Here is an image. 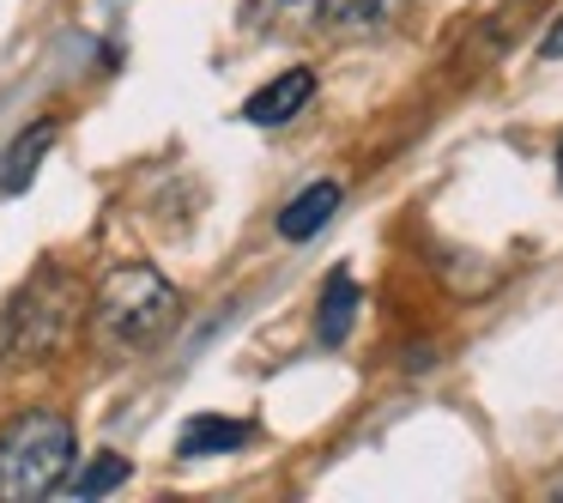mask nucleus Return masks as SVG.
<instances>
[{"label":"nucleus","instance_id":"obj_1","mask_svg":"<svg viewBox=\"0 0 563 503\" xmlns=\"http://www.w3.org/2000/svg\"><path fill=\"white\" fill-rule=\"evenodd\" d=\"M176 309H183V297H176V285L158 267L122 261V267L103 273L98 297H91V340L103 352H140L158 333H170Z\"/></svg>","mask_w":563,"mask_h":503},{"label":"nucleus","instance_id":"obj_2","mask_svg":"<svg viewBox=\"0 0 563 503\" xmlns=\"http://www.w3.org/2000/svg\"><path fill=\"white\" fill-rule=\"evenodd\" d=\"M79 437L62 413H19L13 425L0 430V497L7 503H31L49 497V491L67 485L74 473Z\"/></svg>","mask_w":563,"mask_h":503},{"label":"nucleus","instance_id":"obj_3","mask_svg":"<svg viewBox=\"0 0 563 503\" xmlns=\"http://www.w3.org/2000/svg\"><path fill=\"white\" fill-rule=\"evenodd\" d=\"M67 333V280L43 273L37 285H25V297L13 304V346L19 352H49Z\"/></svg>","mask_w":563,"mask_h":503},{"label":"nucleus","instance_id":"obj_4","mask_svg":"<svg viewBox=\"0 0 563 503\" xmlns=\"http://www.w3.org/2000/svg\"><path fill=\"white\" fill-rule=\"evenodd\" d=\"M309 98H316V74H309V67H285L279 79H267V86H261L255 98L243 103V122H255V128H285L291 116L309 110Z\"/></svg>","mask_w":563,"mask_h":503},{"label":"nucleus","instance_id":"obj_5","mask_svg":"<svg viewBox=\"0 0 563 503\" xmlns=\"http://www.w3.org/2000/svg\"><path fill=\"white\" fill-rule=\"evenodd\" d=\"M249 437H255V425H249V418L200 413V418H188V425H183V437H176V455H183V461H207V455L243 449Z\"/></svg>","mask_w":563,"mask_h":503},{"label":"nucleus","instance_id":"obj_6","mask_svg":"<svg viewBox=\"0 0 563 503\" xmlns=\"http://www.w3.org/2000/svg\"><path fill=\"white\" fill-rule=\"evenodd\" d=\"M400 19V0H321L316 25L340 31V37H376Z\"/></svg>","mask_w":563,"mask_h":503},{"label":"nucleus","instance_id":"obj_7","mask_svg":"<svg viewBox=\"0 0 563 503\" xmlns=\"http://www.w3.org/2000/svg\"><path fill=\"white\" fill-rule=\"evenodd\" d=\"M55 134H62V128H55L49 116H43L37 128H25V134L13 140V146L0 152V195H25L31 176H37V164H43V152L55 146Z\"/></svg>","mask_w":563,"mask_h":503},{"label":"nucleus","instance_id":"obj_8","mask_svg":"<svg viewBox=\"0 0 563 503\" xmlns=\"http://www.w3.org/2000/svg\"><path fill=\"white\" fill-rule=\"evenodd\" d=\"M333 212H340V183H309L303 195L279 212V237L285 243H303V237H316Z\"/></svg>","mask_w":563,"mask_h":503},{"label":"nucleus","instance_id":"obj_9","mask_svg":"<svg viewBox=\"0 0 563 503\" xmlns=\"http://www.w3.org/2000/svg\"><path fill=\"white\" fill-rule=\"evenodd\" d=\"M357 285H352V273H333L328 280V292H321V309H316V340L321 346H345V333H352V321H357Z\"/></svg>","mask_w":563,"mask_h":503},{"label":"nucleus","instance_id":"obj_10","mask_svg":"<svg viewBox=\"0 0 563 503\" xmlns=\"http://www.w3.org/2000/svg\"><path fill=\"white\" fill-rule=\"evenodd\" d=\"M128 473H134V467H128V455H91V467L67 491H74V497H110V491L128 485Z\"/></svg>","mask_w":563,"mask_h":503},{"label":"nucleus","instance_id":"obj_11","mask_svg":"<svg viewBox=\"0 0 563 503\" xmlns=\"http://www.w3.org/2000/svg\"><path fill=\"white\" fill-rule=\"evenodd\" d=\"M261 7H273V13H291V19H309V25H316V7H321V0H261Z\"/></svg>","mask_w":563,"mask_h":503},{"label":"nucleus","instance_id":"obj_12","mask_svg":"<svg viewBox=\"0 0 563 503\" xmlns=\"http://www.w3.org/2000/svg\"><path fill=\"white\" fill-rule=\"evenodd\" d=\"M558 55H563V19L545 31V43H539V62H558Z\"/></svg>","mask_w":563,"mask_h":503},{"label":"nucleus","instance_id":"obj_13","mask_svg":"<svg viewBox=\"0 0 563 503\" xmlns=\"http://www.w3.org/2000/svg\"><path fill=\"white\" fill-rule=\"evenodd\" d=\"M545 497H558V503H563V473H558V479H545Z\"/></svg>","mask_w":563,"mask_h":503},{"label":"nucleus","instance_id":"obj_14","mask_svg":"<svg viewBox=\"0 0 563 503\" xmlns=\"http://www.w3.org/2000/svg\"><path fill=\"white\" fill-rule=\"evenodd\" d=\"M558 183H563V140H558Z\"/></svg>","mask_w":563,"mask_h":503}]
</instances>
